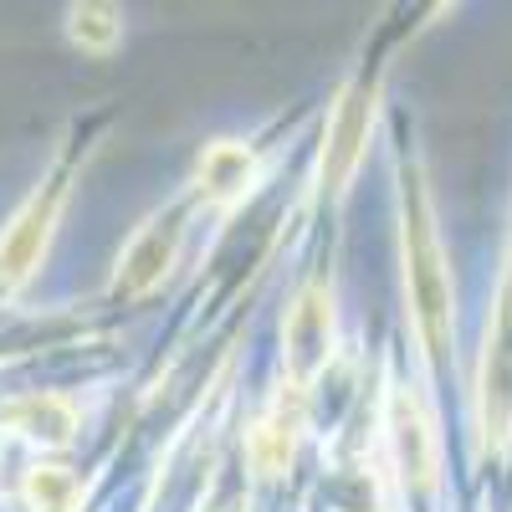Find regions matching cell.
<instances>
[{
	"label": "cell",
	"mask_w": 512,
	"mask_h": 512,
	"mask_svg": "<svg viewBox=\"0 0 512 512\" xmlns=\"http://www.w3.org/2000/svg\"><path fill=\"white\" fill-rule=\"evenodd\" d=\"M400 262H405V303H410V323L415 338L431 364L446 359L451 344V267H446V251L436 236V216H431V200H425L420 180L415 190H405V221H400Z\"/></svg>",
	"instance_id": "cell-1"
},
{
	"label": "cell",
	"mask_w": 512,
	"mask_h": 512,
	"mask_svg": "<svg viewBox=\"0 0 512 512\" xmlns=\"http://www.w3.org/2000/svg\"><path fill=\"white\" fill-rule=\"evenodd\" d=\"M374 108H379V82L369 77H354L344 93L333 103V118H328V134H323V159H318V185L323 190H344L354 164L364 154V139H369V123H374Z\"/></svg>",
	"instance_id": "cell-2"
},
{
	"label": "cell",
	"mask_w": 512,
	"mask_h": 512,
	"mask_svg": "<svg viewBox=\"0 0 512 512\" xmlns=\"http://www.w3.org/2000/svg\"><path fill=\"white\" fill-rule=\"evenodd\" d=\"M287 369H292V390H303L323 374V364L333 359V287L328 282H308L292 297L287 308Z\"/></svg>",
	"instance_id": "cell-3"
},
{
	"label": "cell",
	"mask_w": 512,
	"mask_h": 512,
	"mask_svg": "<svg viewBox=\"0 0 512 512\" xmlns=\"http://www.w3.org/2000/svg\"><path fill=\"white\" fill-rule=\"evenodd\" d=\"M62 205H67V180L57 175V180H47L41 185L21 210H16V221H11V231L0 236V287H21L31 272H36V262H41V251H47V241H52V226H57V216H62Z\"/></svg>",
	"instance_id": "cell-4"
},
{
	"label": "cell",
	"mask_w": 512,
	"mask_h": 512,
	"mask_svg": "<svg viewBox=\"0 0 512 512\" xmlns=\"http://www.w3.org/2000/svg\"><path fill=\"white\" fill-rule=\"evenodd\" d=\"M384 431H390L395 472H400L415 492H436V487H441V441H436V425H431V415H425V405H420L410 390H395V395H390Z\"/></svg>",
	"instance_id": "cell-5"
},
{
	"label": "cell",
	"mask_w": 512,
	"mask_h": 512,
	"mask_svg": "<svg viewBox=\"0 0 512 512\" xmlns=\"http://www.w3.org/2000/svg\"><path fill=\"white\" fill-rule=\"evenodd\" d=\"M180 241H185V216H180V210H159L154 221H144V231L128 241V251L118 256L113 292L139 297L154 282H164V272L180 262Z\"/></svg>",
	"instance_id": "cell-6"
},
{
	"label": "cell",
	"mask_w": 512,
	"mask_h": 512,
	"mask_svg": "<svg viewBox=\"0 0 512 512\" xmlns=\"http://www.w3.org/2000/svg\"><path fill=\"white\" fill-rule=\"evenodd\" d=\"M256 175H262V159H256L251 144H241V139H216V144H205L190 185H195V195H200L205 205L226 210V205L246 200V190L256 185Z\"/></svg>",
	"instance_id": "cell-7"
},
{
	"label": "cell",
	"mask_w": 512,
	"mask_h": 512,
	"mask_svg": "<svg viewBox=\"0 0 512 512\" xmlns=\"http://www.w3.org/2000/svg\"><path fill=\"white\" fill-rule=\"evenodd\" d=\"M297 395L303 390H292V395L282 390L246 431V456L262 477H282L292 466V456H297V436H303V400Z\"/></svg>",
	"instance_id": "cell-8"
},
{
	"label": "cell",
	"mask_w": 512,
	"mask_h": 512,
	"mask_svg": "<svg viewBox=\"0 0 512 512\" xmlns=\"http://www.w3.org/2000/svg\"><path fill=\"white\" fill-rule=\"evenodd\" d=\"M67 36H72L77 52L108 57L123 41V11L118 6H72L67 11Z\"/></svg>",
	"instance_id": "cell-9"
},
{
	"label": "cell",
	"mask_w": 512,
	"mask_h": 512,
	"mask_svg": "<svg viewBox=\"0 0 512 512\" xmlns=\"http://www.w3.org/2000/svg\"><path fill=\"white\" fill-rule=\"evenodd\" d=\"M11 420H16V431L26 441H36V446H67L72 441V425H77L72 420V405L67 400H52V395L47 400H26Z\"/></svg>",
	"instance_id": "cell-10"
},
{
	"label": "cell",
	"mask_w": 512,
	"mask_h": 512,
	"mask_svg": "<svg viewBox=\"0 0 512 512\" xmlns=\"http://www.w3.org/2000/svg\"><path fill=\"white\" fill-rule=\"evenodd\" d=\"M72 487H77V482L62 472V466H36V472L26 477V497H31L36 507H47V512L62 507V502L72 497Z\"/></svg>",
	"instance_id": "cell-11"
}]
</instances>
